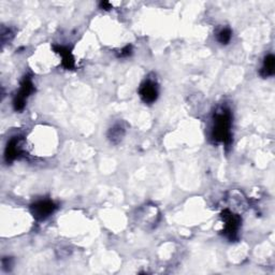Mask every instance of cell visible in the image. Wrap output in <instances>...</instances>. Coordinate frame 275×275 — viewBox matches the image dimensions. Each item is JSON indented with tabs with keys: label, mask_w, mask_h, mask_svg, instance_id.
<instances>
[{
	"label": "cell",
	"mask_w": 275,
	"mask_h": 275,
	"mask_svg": "<svg viewBox=\"0 0 275 275\" xmlns=\"http://www.w3.org/2000/svg\"><path fill=\"white\" fill-rule=\"evenodd\" d=\"M232 115L230 110L223 108L215 112L213 117L212 139L217 143L229 144L231 142Z\"/></svg>",
	"instance_id": "cell-1"
},
{
	"label": "cell",
	"mask_w": 275,
	"mask_h": 275,
	"mask_svg": "<svg viewBox=\"0 0 275 275\" xmlns=\"http://www.w3.org/2000/svg\"><path fill=\"white\" fill-rule=\"evenodd\" d=\"M35 92V86L31 81V78L29 76H25L21 82V87L19 91L16 92V95L13 100V106H14L15 111H23L26 105V100Z\"/></svg>",
	"instance_id": "cell-2"
},
{
	"label": "cell",
	"mask_w": 275,
	"mask_h": 275,
	"mask_svg": "<svg viewBox=\"0 0 275 275\" xmlns=\"http://www.w3.org/2000/svg\"><path fill=\"white\" fill-rule=\"evenodd\" d=\"M221 218L225 223V236L231 241L236 240L241 225V217L229 210H224L221 212Z\"/></svg>",
	"instance_id": "cell-3"
},
{
	"label": "cell",
	"mask_w": 275,
	"mask_h": 275,
	"mask_svg": "<svg viewBox=\"0 0 275 275\" xmlns=\"http://www.w3.org/2000/svg\"><path fill=\"white\" fill-rule=\"evenodd\" d=\"M57 209L56 204L51 200H40L30 206L32 216L37 220H44L51 216Z\"/></svg>",
	"instance_id": "cell-4"
},
{
	"label": "cell",
	"mask_w": 275,
	"mask_h": 275,
	"mask_svg": "<svg viewBox=\"0 0 275 275\" xmlns=\"http://www.w3.org/2000/svg\"><path fill=\"white\" fill-rule=\"evenodd\" d=\"M139 93L141 99L143 100L145 103H153L156 101L158 97V87L157 84L152 81V80H146L140 86Z\"/></svg>",
	"instance_id": "cell-5"
},
{
	"label": "cell",
	"mask_w": 275,
	"mask_h": 275,
	"mask_svg": "<svg viewBox=\"0 0 275 275\" xmlns=\"http://www.w3.org/2000/svg\"><path fill=\"white\" fill-rule=\"evenodd\" d=\"M19 142H21V138L14 137L6 144L4 151V159L8 164L12 163L13 160H15L22 154V147Z\"/></svg>",
	"instance_id": "cell-6"
},
{
	"label": "cell",
	"mask_w": 275,
	"mask_h": 275,
	"mask_svg": "<svg viewBox=\"0 0 275 275\" xmlns=\"http://www.w3.org/2000/svg\"><path fill=\"white\" fill-rule=\"evenodd\" d=\"M53 49H54V51L57 53V54L62 56L63 66L66 69L72 70L73 68H75V66H76L75 57H73L71 50L69 48H67V46H64V45H54L53 46Z\"/></svg>",
	"instance_id": "cell-7"
},
{
	"label": "cell",
	"mask_w": 275,
	"mask_h": 275,
	"mask_svg": "<svg viewBox=\"0 0 275 275\" xmlns=\"http://www.w3.org/2000/svg\"><path fill=\"white\" fill-rule=\"evenodd\" d=\"M274 68H275V58L273 55H268L264 60V65H263V68H261L260 75L264 78L271 77L274 75Z\"/></svg>",
	"instance_id": "cell-8"
},
{
	"label": "cell",
	"mask_w": 275,
	"mask_h": 275,
	"mask_svg": "<svg viewBox=\"0 0 275 275\" xmlns=\"http://www.w3.org/2000/svg\"><path fill=\"white\" fill-rule=\"evenodd\" d=\"M124 136H125V129L120 125L113 126L108 133L109 140L114 144L119 143L120 141L123 140Z\"/></svg>",
	"instance_id": "cell-9"
},
{
	"label": "cell",
	"mask_w": 275,
	"mask_h": 275,
	"mask_svg": "<svg viewBox=\"0 0 275 275\" xmlns=\"http://www.w3.org/2000/svg\"><path fill=\"white\" fill-rule=\"evenodd\" d=\"M231 35H232V32L229 28H224L218 32L217 40L221 44H227V43L230 42Z\"/></svg>",
	"instance_id": "cell-10"
},
{
	"label": "cell",
	"mask_w": 275,
	"mask_h": 275,
	"mask_svg": "<svg viewBox=\"0 0 275 275\" xmlns=\"http://www.w3.org/2000/svg\"><path fill=\"white\" fill-rule=\"evenodd\" d=\"M131 51H132V48H131V45H127L125 46V48L120 51V54L119 56L120 57H126V56H129L131 54Z\"/></svg>",
	"instance_id": "cell-11"
},
{
	"label": "cell",
	"mask_w": 275,
	"mask_h": 275,
	"mask_svg": "<svg viewBox=\"0 0 275 275\" xmlns=\"http://www.w3.org/2000/svg\"><path fill=\"white\" fill-rule=\"evenodd\" d=\"M11 261L12 259L11 258H4L2 260V266H3V269L4 270H9L10 267H11Z\"/></svg>",
	"instance_id": "cell-12"
},
{
	"label": "cell",
	"mask_w": 275,
	"mask_h": 275,
	"mask_svg": "<svg viewBox=\"0 0 275 275\" xmlns=\"http://www.w3.org/2000/svg\"><path fill=\"white\" fill-rule=\"evenodd\" d=\"M100 8L104 9V10H110L112 8V5L108 1H101V2H100Z\"/></svg>",
	"instance_id": "cell-13"
}]
</instances>
